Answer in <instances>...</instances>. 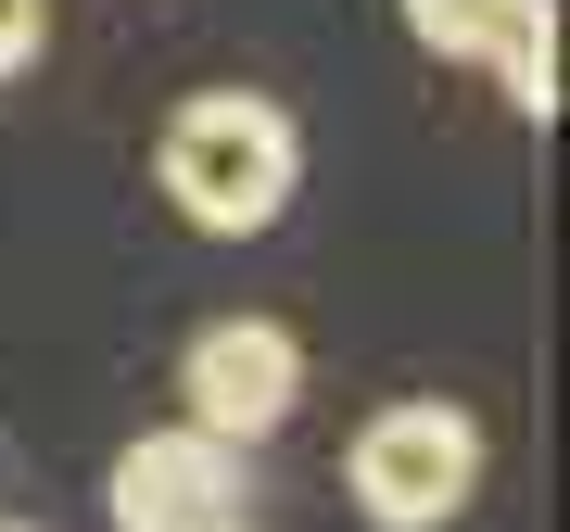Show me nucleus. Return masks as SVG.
Masks as SVG:
<instances>
[{
    "label": "nucleus",
    "instance_id": "nucleus-5",
    "mask_svg": "<svg viewBox=\"0 0 570 532\" xmlns=\"http://www.w3.org/2000/svg\"><path fill=\"white\" fill-rule=\"evenodd\" d=\"M482 63H494V89H508L520 115H558V0H520L508 39H494Z\"/></svg>",
    "mask_w": 570,
    "mask_h": 532
},
{
    "label": "nucleus",
    "instance_id": "nucleus-3",
    "mask_svg": "<svg viewBox=\"0 0 570 532\" xmlns=\"http://www.w3.org/2000/svg\"><path fill=\"white\" fill-rule=\"evenodd\" d=\"M178 393H190V431H216V444H266L292 406H305V343H292L279 317H204L178 355Z\"/></svg>",
    "mask_w": 570,
    "mask_h": 532
},
{
    "label": "nucleus",
    "instance_id": "nucleus-4",
    "mask_svg": "<svg viewBox=\"0 0 570 532\" xmlns=\"http://www.w3.org/2000/svg\"><path fill=\"white\" fill-rule=\"evenodd\" d=\"M115 532H228L242 520V444H216V431H140V444L115 456L102 482Z\"/></svg>",
    "mask_w": 570,
    "mask_h": 532
},
{
    "label": "nucleus",
    "instance_id": "nucleus-1",
    "mask_svg": "<svg viewBox=\"0 0 570 532\" xmlns=\"http://www.w3.org/2000/svg\"><path fill=\"white\" fill-rule=\"evenodd\" d=\"M153 190L178 204L204 242H266L305 190V127L266 89H190L153 140Z\"/></svg>",
    "mask_w": 570,
    "mask_h": 532
},
{
    "label": "nucleus",
    "instance_id": "nucleus-7",
    "mask_svg": "<svg viewBox=\"0 0 570 532\" xmlns=\"http://www.w3.org/2000/svg\"><path fill=\"white\" fill-rule=\"evenodd\" d=\"M39 51H51V0H0V89H13Z\"/></svg>",
    "mask_w": 570,
    "mask_h": 532
},
{
    "label": "nucleus",
    "instance_id": "nucleus-8",
    "mask_svg": "<svg viewBox=\"0 0 570 532\" xmlns=\"http://www.w3.org/2000/svg\"><path fill=\"white\" fill-rule=\"evenodd\" d=\"M228 532H242V520H228Z\"/></svg>",
    "mask_w": 570,
    "mask_h": 532
},
{
    "label": "nucleus",
    "instance_id": "nucleus-6",
    "mask_svg": "<svg viewBox=\"0 0 570 532\" xmlns=\"http://www.w3.org/2000/svg\"><path fill=\"white\" fill-rule=\"evenodd\" d=\"M508 13H520V0H406V39L431 63H482L494 39H508Z\"/></svg>",
    "mask_w": 570,
    "mask_h": 532
},
{
    "label": "nucleus",
    "instance_id": "nucleus-2",
    "mask_svg": "<svg viewBox=\"0 0 570 532\" xmlns=\"http://www.w3.org/2000/svg\"><path fill=\"white\" fill-rule=\"evenodd\" d=\"M343 494L367 532H444L469 494H482V418L444 406V393H406V406H381L343 444Z\"/></svg>",
    "mask_w": 570,
    "mask_h": 532
}]
</instances>
